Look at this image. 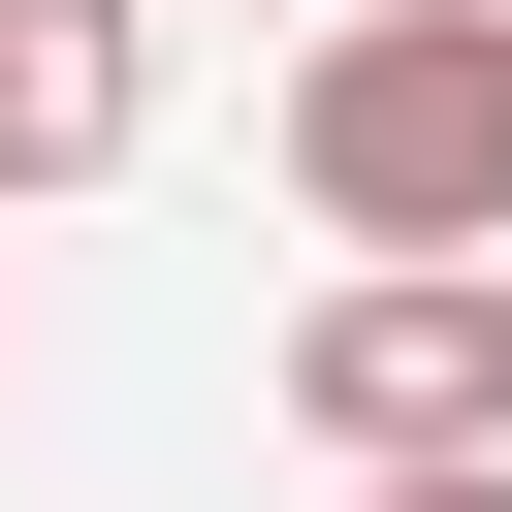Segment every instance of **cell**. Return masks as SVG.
I'll list each match as a JSON object with an SVG mask.
<instances>
[{
	"mask_svg": "<svg viewBox=\"0 0 512 512\" xmlns=\"http://www.w3.org/2000/svg\"><path fill=\"white\" fill-rule=\"evenodd\" d=\"M320 32H352V0H320Z\"/></svg>",
	"mask_w": 512,
	"mask_h": 512,
	"instance_id": "5b68a950",
	"label": "cell"
},
{
	"mask_svg": "<svg viewBox=\"0 0 512 512\" xmlns=\"http://www.w3.org/2000/svg\"><path fill=\"white\" fill-rule=\"evenodd\" d=\"M288 192L352 256H512V0H352L288 64Z\"/></svg>",
	"mask_w": 512,
	"mask_h": 512,
	"instance_id": "6da1fadb",
	"label": "cell"
},
{
	"mask_svg": "<svg viewBox=\"0 0 512 512\" xmlns=\"http://www.w3.org/2000/svg\"><path fill=\"white\" fill-rule=\"evenodd\" d=\"M352 512H512V448H416V480H352Z\"/></svg>",
	"mask_w": 512,
	"mask_h": 512,
	"instance_id": "277c9868",
	"label": "cell"
},
{
	"mask_svg": "<svg viewBox=\"0 0 512 512\" xmlns=\"http://www.w3.org/2000/svg\"><path fill=\"white\" fill-rule=\"evenodd\" d=\"M160 128V64H128V0H0V192H96Z\"/></svg>",
	"mask_w": 512,
	"mask_h": 512,
	"instance_id": "3957f363",
	"label": "cell"
},
{
	"mask_svg": "<svg viewBox=\"0 0 512 512\" xmlns=\"http://www.w3.org/2000/svg\"><path fill=\"white\" fill-rule=\"evenodd\" d=\"M288 416H320L352 480H416V448H512V256H352V288L288 320Z\"/></svg>",
	"mask_w": 512,
	"mask_h": 512,
	"instance_id": "7a4b0ae2",
	"label": "cell"
}]
</instances>
